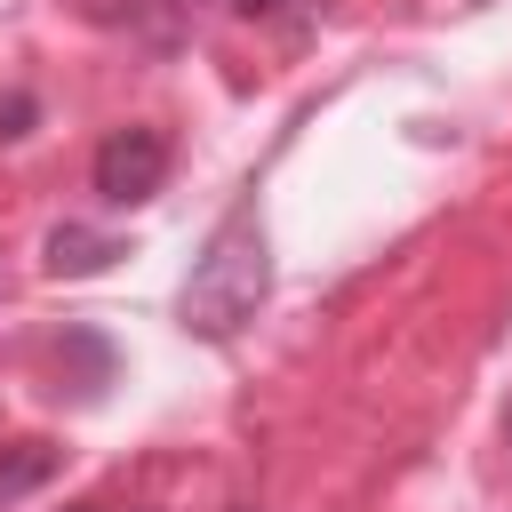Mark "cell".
Masks as SVG:
<instances>
[{
    "label": "cell",
    "instance_id": "cell-2",
    "mask_svg": "<svg viewBox=\"0 0 512 512\" xmlns=\"http://www.w3.org/2000/svg\"><path fill=\"white\" fill-rule=\"evenodd\" d=\"M160 184H168V136L160 128L128 120V128H112L96 144V192H104V208H144Z\"/></svg>",
    "mask_w": 512,
    "mask_h": 512
},
{
    "label": "cell",
    "instance_id": "cell-8",
    "mask_svg": "<svg viewBox=\"0 0 512 512\" xmlns=\"http://www.w3.org/2000/svg\"><path fill=\"white\" fill-rule=\"evenodd\" d=\"M208 8H240V0H208Z\"/></svg>",
    "mask_w": 512,
    "mask_h": 512
},
{
    "label": "cell",
    "instance_id": "cell-7",
    "mask_svg": "<svg viewBox=\"0 0 512 512\" xmlns=\"http://www.w3.org/2000/svg\"><path fill=\"white\" fill-rule=\"evenodd\" d=\"M504 440H512V400H504Z\"/></svg>",
    "mask_w": 512,
    "mask_h": 512
},
{
    "label": "cell",
    "instance_id": "cell-4",
    "mask_svg": "<svg viewBox=\"0 0 512 512\" xmlns=\"http://www.w3.org/2000/svg\"><path fill=\"white\" fill-rule=\"evenodd\" d=\"M48 472H56V448H48V440H8V448H0V504L24 496V488H40Z\"/></svg>",
    "mask_w": 512,
    "mask_h": 512
},
{
    "label": "cell",
    "instance_id": "cell-3",
    "mask_svg": "<svg viewBox=\"0 0 512 512\" xmlns=\"http://www.w3.org/2000/svg\"><path fill=\"white\" fill-rule=\"evenodd\" d=\"M112 256H128V248H120L112 232H88V224H56V232H48V256H40V264H48L56 280H88V272H104Z\"/></svg>",
    "mask_w": 512,
    "mask_h": 512
},
{
    "label": "cell",
    "instance_id": "cell-9",
    "mask_svg": "<svg viewBox=\"0 0 512 512\" xmlns=\"http://www.w3.org/2000/svg\"><path fill=\"white\" fill-rule=\"evenodd\" d=\"M72 512H88V504H72Z\"/></svg>",
    "mask_w": 512,
    "mask_h": 512
},
{
    "label": "cell",
    "instance_id": "cell-6",
    "mask_svg": "<svg viewBox=\"0 0 512 512\" xmlns=\"http://www.w3.org/2000/svg\"><path fill=\"white\" fill-rule=\"evenodd\" d=\"M32 120H40V104H32L24 88H16V96H0V144H16V136L32 128Z\"/></svg>",
    "mask_w": 512,
    "mask_h": 512
},
{
    "label": "cell",
    "instance_id": "cell-1",
    "mask_svg": "<svg viewBox=\"0 0 512 512\" xmlns=\"http://www.w3.org/2000/svg\"><path fill=\"white\" fill-rule=\"evenodd\" d=\"M264 296H272V240H264L256 208H232L208 232V248H200V264H192V280L176 296V328L200 336V344H224V336H240L256 320Z\"/></svg>",
    "mask_w": 512,
    "mask_h": 512
},
{
    "label": "cell",
    "instance_id": "cell-5",
    "mask_svg": "<svg viewBox=\"0 0 512 512\" xmlns=\"http://www.w3.org/2000/svg\"><path fill=\"white\" fill-rule=\"evenodd\" d=\"M328 0H240V16H256V24H280V32H296V24H312Z\"/></svg>",
    "mask_w": 512,
    "mask_h": 512
}]
</instances>
